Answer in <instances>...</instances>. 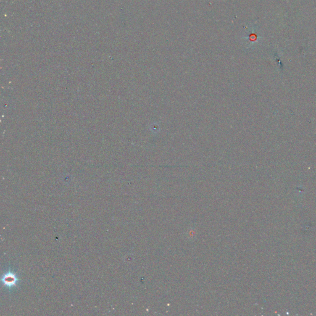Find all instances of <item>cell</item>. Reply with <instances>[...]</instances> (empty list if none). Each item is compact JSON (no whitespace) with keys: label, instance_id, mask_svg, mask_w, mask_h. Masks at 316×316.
Instances as JSON below:
<instances>
[{"label":"cell","instance_id":"6da1fadb","mask_svg":"<svg viewBox=\"0 0 316 316\" xmlns=\"http://www.w3.org/2000/svg\"><path fill=\"white\" fill-rule=\"evenodd\" d=\"M16 281V277L11 273L7 274L3 278V282L7 285H12L15 283Z\"/></svg>","mask_w":316,"mask_h":316}]
</instances>
